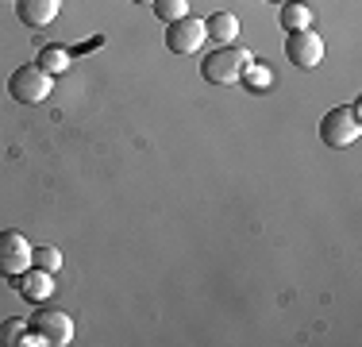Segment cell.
I'll use <instances>...</instances> for the list:
<instances>
[{
	"label": "cell",
	"mask_w": 362,
	"mask_h": 347,
	"mask_svg": "<svg viewBox=\"0 0 362 347\" xmlns=\"http://www.w3.org/2000/svg\"><path fill=\"white\" fill-rule=\"evenodd\" d=\"M204 39H209V35H204V20H197V16H181V20L166 23L170 55H193V50H201Z\"/></svg>",
	"instance_id": "7"
},
{
	"label": "cell",
	"mask_w": 362,
	"mask_h": 347,
	"mask_svg": "<svg viewBox=\"0 0 362 347\" xmlns=\"http://www.w3.org/2000/svg\"><path fill=\"white\" fill-rule=\"evenodd\" d=\"M204 35H209L216 47H228V42H235V35H239V20L231 12H212L209 20H204Z\"/></svg>",
	"instance_id": "10"
},
{
	"label": "cell",
	"mask_w": 362,
	"mask_h": 347,
	"mask_svg": "<svg viewBox=\"0 0 362 347\" xmlns=\"http://www.w3.org/2000/svg\"><path fill=\"white\" fill-rule=\"evenodd\" d=\"M28 328L39 336V343L47 347H66L74 340V320L62 309H35L28 320Z\"/></svg>",
	"instance_id": "3"
},
{
	"label": "cell",
	"mask_w": 362,
	"mask_h": 347,
	"mask_svg": "<svg viewBox=\"0 0 362 347\" xmlns=\"http://www.w3.org/2000/svg\"><path fill=\"white\" fill-rule=\"evenodd\" d=\"M16 285H20V293H23L28 301H47L50 290H54V274L31 266V271H23L20 278H16Z\"/></svg>",
	"instance_id": "9"
},
{
	"label": "cell",
	"mask_w": 362,
	"mask_h": 347,
	"mask_svg": "<svg viewBox=\"0 0 362 347\" xmlns=\"http://www.w3.org/2000/svg\"><path fill=\"white\" fill-rule=\"evenodd\" d=\"M154 16H158L162 23H174L181 16H189V0H154Z\"/></svg>",
	"instance_id": "14"
},
{
	"label": "cell",
	"mask_w": 362,
	"mask_h": 347,
	"mask_svg": "<svg viewBox=\"0 0 362 347\" xmlns=\"http://www.w3.org/2000/svg\"><path fill=\"white\" fill-rule=\"evenodd\" d=\"M286 58L297 69H313L324 62V39L316 35L313 28H300V31H289L286 39Z\"/></svg>",
	"instance_id": "6"
},
{
	"label": "cell",
	"mask_w": 362,
	"mask_h": 347,
	"mask_svg": "<svg viewBox=\"0 0 362 347\" xmlns=\"http://www.w3.org/2000/svg\"><path fill=\"white\" fill-rule=\"evenodd\" d=\"M35 66L47 69V74H66V69H70V50L66 47H42Z\"/></svg>",
	"instance_id": "11"
},
{
	"label": "cell",
	"mask_w": 362,
	"mask_h": 347,
	"mask_svg": "<svg viewBox=\"0 0 362 347\" xmlns=\"http://www.w3.org/2000/svg\"><path fill=\"white\" fill-rule=\"evenodd\" d=\"M16 16L23 28H47L58 16V0H16Z\"/></svg>",
	"instance_id": "8"
},
{
	"label": "cell",
	"mask_w": 362,
	"mask_h": 347,
	"mask_svg": "<svg viewBox=\"0 0 362 347\" xmlns=\"http://www.w3.org/2000/svg\"><path fill=\"white\" fill-rule=\"evenodd\" d=\"M358 135H362L358 104H351V108H332V112H327V116L320 120V139H324V147H332V151H339V147H351Z\"/></svg>",
	"instance_id": "2"
},
{
	"label": "cell",
	"mask_w": 362,
	"mask_h": 347,
	"mask_svg": "<svg viewBox=\"0 0 362 347\" xmlns=\"http://www.w3.org/2000/svg\"><path fill=\"white\" fill-rule=\"evenodd\" d=\"M31 271V243L20 232H0V278H20Z\"/></svg>",
	"instance_id": "5"
},
{
	"label": "cell",
	"mask_w": 362,
	"mask_h": 347,
	"mask_svg": "<svg viewBox=\"0 0 362 347\" xmlns=\"http://www.w3.org/2000/svg\"><path fill=\"white\" fill-rule=\"evenodd\" d=\"M8 93H12V101L20 104H39L50 97V74L39 66H20L12 69V77H8Z\"/></svg>",
	"instance_id": "4"
},
{
	"label": "cell",
	"mask_w": 362,
	"mask_h": 347,
	"mask_svg": "<svg viewBox=\"0 0 362 347\" xmlns=\"http://www.w3.org/2000/svg\"><path fill=\"white\" fill-rule=\"evenodd\" d=\"M278 20H281V28H286V31H300V28L313 23V12H308L305 4H297V0H289V4H281Z\"/></svg>",
	"instance_id": "12"
},
{
	"label": "cell",
	"mask_w": 362,
	"mask_h": 347,
	"mask_svg": "<svg viewBox=\"0 0 362 347\" xmlns=\"http://www.w3.org/2000/svg\"><path fill=\"white\" fill-rule=\"evenodd\" d=\"M255 66L251 50L247 47H235V42H228V47H216L209 58L201 62V74L209 85H235L247 77V69Z\"/></svg>",
	"instance_id": "1"
},
{
	"label": "cell",
	"mask_w": 362,
	"mask_h": 347,
	"mask_svg": "<svg viewBox=\"0 0 362 347\" xmlns=\"http://www.w3.org/2000/svg\"><path fill=\"white\" fill-rule=\"evenodd\" d=\"M23 332H28V320H4V324H0V343H4V347H20Z\"/></svg>",
	"instance_id": "15"
},
{
	"label": "cell",
	"mask_w": 362,
	"mask_h": 347,
	"mask_svg": "<svg viewBox=\"0 0 362 347\" xmlns=\"http://www.w3.org/2000/svg\"><path fill=\"white\" fill-rule=\"evenodd\" d=\"M135 4H154V0H135Z\"/></svg>",
	"instance_id": "16"
},
{
	"label": "cell",
	"mask_w": 362,
	"mask_h": 347,
	"mask_svg": "<svg viewBox=\"0 0 362 347\" xmlns=\"http://www.w3.org/2000/svg\"><path fill=\"white\" fill-rule=\"evenodd\" d=\"M31 266H39L47 274L62 271V251L58 247H31Z\"/></svg>",
	"instance_id": "13"
}]
</instances>
